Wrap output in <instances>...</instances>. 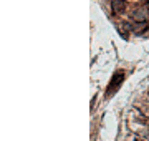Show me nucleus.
I'll return each mask as SVG.
<instances>
[{"instance_id": "1", "label": "nucleus", "mask_w": 149, "mask_h": 141, "mask_svg": "<svg viewBox=\"0 0 149 141\" xmlns=\"http://www.w3.org/2000/svg\"><path fill=\"white\" fill-rule=\"evenodd\" d=\"M123 78H124V75H123L121 71H118L116 75L113 76V82H111V85L108 87V90H106V96L109 98V96H113V93L116 91L118 88H119V85L123 83Z\"/></svg>"}]
</instances>
